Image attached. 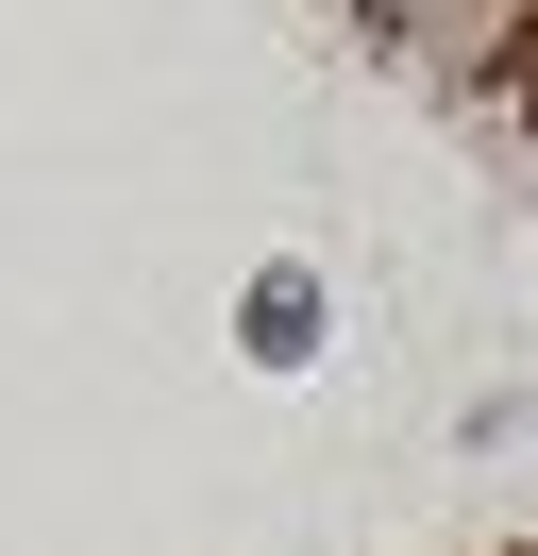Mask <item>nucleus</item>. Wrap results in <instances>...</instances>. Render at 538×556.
<instances>
[{
	"label": "nucleus",
	"instance_id": "1",
	"mask_svg": "<svg viewBox=\"0 0 538 556\" xmlns=\"http://www.w3.org/2000/svg\"><path fill=\"white\" fill-rule=\"evenodd\" d=\"M235 338H253L269 371H303V354H320V270H253L235 287Z\"/></svg>",
	"mask_w": 538,
	"mask_h": 556
}]
</instances>
